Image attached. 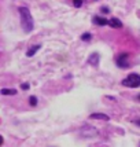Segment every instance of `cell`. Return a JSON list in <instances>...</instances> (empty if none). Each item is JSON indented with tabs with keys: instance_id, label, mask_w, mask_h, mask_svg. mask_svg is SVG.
<instances>
[{
	"instance_id": "cell-14",
	"label": "cell",
	"mask_w": 140,
	"mask_h": 147,
	"mask_svg": "<svg viewBox=\"0 0 140 147\" xmlns=\"http://www.w3.org/2000/svg\"><path fill=\"white\" fill-rule=\"evenodd\" d=\"M21 88H22V90H28V88H29V84H28V83H24L22 85H21Z\"/></svg>"
},
{
	"instance_id": "cell-7",
	"label": "cell",
	"mask_w": 140,
	"mask_h": 147,
	"mask_svg": "<svg viewBox=\"0 0 140 147\" xmlns=\"http://www.w3.org/2000/svg\"><path fill=\"white\" fill-rule=\"evenodd\" d=\"M41 48V44H34V45H32L28 51H26V57L28 58H30V57H34V54L38 51Z\"/></svg>"
},
{
	"instance_id": "cell-2",
	"label": "cell",
	"mask_w": 140,
	"mask_h": 147,
	"mask_svg": "<svg viewBox=\"0 0 140 147\" xmlns=\"http://www.w3.org/2000/svg\"><path fill=\"white\" fill-rule=\"evenodd\" d=\"M122 85L124 87H129V88H137L140 85V76L137 73L129 74L127 78L122 80Z\"/></svg>"
},
{
	"instance_id": "cell-10",
	"label": "cell",
	"mask_w": 140,
	"mask_h": 147,
	"mask_svg": "<svg viewBox=\"0 0 140 147\" xmlns=\"http://www.w3.org/2000/svg\"><path fill=\"white\" fill-rule=\"evenodd\" d=\"M0 92H1V95H17V90H14V88H3Z\"/></svg>"
},
{
	"instance_id": "cell-1",
	"label": "cell",
	"mask_w": 140,
	"mask_h": 147,
	"mask_svg": "<svg viewBox=\"0 0 140 147\" xmlns=\"http://www.w3.org/2000/svg\"><path fill=\"white\" fill-rule=\"evenodd\" d=\"M18 13H19V17H21V26H22L24 32L30 33L33 30L34 25H33V17L30 14V11H29V8L28 7H19Z\"/></svg>"
},
{
	"instance_id": "cell-3",
	"label": "cell",
	"mask_w": 140,
	"mask_h": 147,
	"mask_svg": "<svg viewBox=\"0 0 140 147\" xmlns=\"http://www.w3.org/2000/svg\"><path fill=\"white\" fill-rule=\"evenodd\" d=\"M80 132H81V136H84V138H95V136H98V134H99V131L96 128H94V127H91V125L83 127Z\"/></svg>"
},
{
	"instance_id": "cell-4",
	"label": "cell",
	"mask_w": 140,
	"mask_h": 147,
	"mask_svg": "<svg viewBox=\"0 0 140 147\" xmlns=\"http://www.w3.org/2000/svg\"><path fill=\"white\" fill-rule=\"evenodd\" d=\"M115 62H117V65L121 67V69H127L128 66H129V55L128 54H120L118 57H117V59H115Z\"/></svg>"
},
{
	"instance_id": "cell-5",
	"label": "cell",
	"mask_w": 140,
	"mask_h": 147,
	"mask_svg": "<svg viewBox=\"0 0 140 147\" xmlns=\"http://www.w3.org/2000/svg\"><path fill=\"white\" fill-rule=\"evenodd\" d=\"M89 118L91 120H102V121H108L110 120V117L107 114H103V113H92L89 115Z\"/></svg>"
},
{
	"instance_id": "cell-13",
	"label": "cell",
	"mask_w": 140,
	"mask_h": 147,
	"mask_svg": "<svg viewBox=\"0 0 140 147\" xmlns=\"http://www.w3.org/2000/svg\"><path fill=\"white\" fill-rule=\"evenodd\" d=\"M73 4H74V7H81L83 6V0H73Z\"/></svg>"
},
{
	"instance_id": "cell-8",
	"label": "cell",
	"mask_w": 140,
	"mask_h": 147,
	"mask_svg": "<svg viewBox=\"0 0 140 147\" xmlns=\"http://www.w3.org/2000/svg\"><path fill=\"white\" fill-rule=\"evenodd\" d=\"M107 25H110L111 28L118 29V28H122V22L118 18H111V19H108L107 21Z\"/></svg>"
},
{
	"instance_id": "cell-12",
	"label": "cell",
	"mask_w": 140,
	"mask_h": 147,
	"mask_svg": "<svg viewBox=\"0 0 140 147\" xmlns=\"http://www.w3.org/2000/svg\"><path fill=\"white\" fill-rule=\"evenodd\" d=\"M81 40H84V41H88V40H91V33H84L83 36H81Z\"/></svg>"
},
{
	"instance_id": "cell-6",
	"label": "cell",
	"mask_w": 140,
	"mask_h": 147,
	"mask_svg": "<svg viewBox=\"0 0 140 147\" xmlns=\"http://www.w3.org/2000/svg\"><path fill=\"white\" fill-rule=\"evenodd\" d=\"M92 22H94L95 25H99V26L107 25V19L103 18V17H99V15H95V17L92 18Z\"/></svg>"
},
{
	"instance_id": "cell-11",
	"label": "cell",
	"mask_w": 140,
	"mask_h": 147,
	"mask_svg": "<svg viewBox=\"0 0 140 147\" xmlns=\"http://www.w3.org/2000/svg\"><path fill=\"white\" fill-rule=\"evenodd\" d=\"M29 105H30V106H36V105H37V98H36V96H30V98H29Z\"/></svg>"
},
{
	"instance_id": "cell-15",
	"label": "cell",
	"mask_w": 140,
	"mask_h": 147,
	"mask_svg": "<svg viewBox=\"0 0 140 147\" xmlns=\"http://www.w3.org/2000/svg\"><path fill=\"white\" fill-rule=\"evenodd\" d=\"M100 11H103V13H107V14H108V11H110V10H108V7H102V8H100Z\"/></svg>"
},
{
	"instance_id": "cell-9",
	"label": "cell",
	"mask_w": 140,
	"mask_h": 147,
	"mask_svg": "<svg viewBox=\"0 0 140 147\" xmlns=\"http://www.w3.org/2000/svg\"><path fill=\"white\" fill-rule=\"evenodd\" d=\"M88 63L92 66H98L99 65V54H91V57L88 58Z\"/></svg>"
},
{
	"instance_id": "cell-16",
	"label": "cell",
	"mask_w": 140,
	"mask_h": 147,
	"mask_svg": "<svg viewBox=\"0 0 140 147\" xmlns=\"http://www.w3.org/2000/svg\"><path fill=\"white\" fill-rule=\"evenodd\" d=\"M3 143H4V139H3V136L0 135V146H3Z\"/></svg>"
}]
</instances>
